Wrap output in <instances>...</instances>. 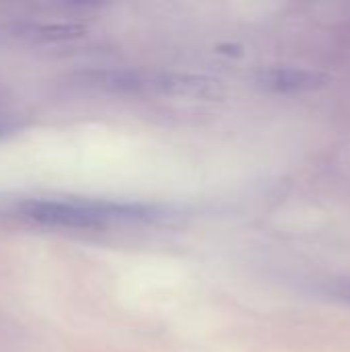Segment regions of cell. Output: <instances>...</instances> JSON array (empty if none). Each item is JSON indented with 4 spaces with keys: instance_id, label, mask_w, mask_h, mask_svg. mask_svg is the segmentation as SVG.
Listing matches in <instances>:
<instances>
[{
    "instance_id": "obj_1",
    "label": "cell",
    "mask_w": 350,
    "mask_h": 352,
    "mask_svg": "<svg viewBox=\"0 0 350 352\" xmlns=\"http://www.w3.org/2000/svg\"><path fill=\"white\" fill-rule=\"evenodd\" d=\"M19 210L37 225L64 229H99L113 223L153 221L161 217V210L153 204L87 198H37L23 202Z\"/></svg>"
},
{
    "instance_id": "obj_2",
    "label": "cell",
    "mask_w": 350,
    "mask_h": 352,
    "mask_svg": "<svg viewBox=\"0 0 350 352\" xmlns=\"http://www.w3.org/2000/svg\"><path fill=\"white\" fill-rule=\"evenodd\" d=\"M72 85L122 95H192L202 93L208 82L194 76L171 74V72H149L136 68H91L72 74Z\"/></svg>"
},
{
    "instance_id": "obj_3",
    "label": "cell",
    "mask_w": 350,
    "mask_h": 352,
    "mask_svg": "<svg viewBox=\"0 0 350 352\" xmlns=\"http://www.w3.org/2000/svg\"><path fill=\"white\" fill-rule=\"evenodd\" d=\"M328 76L305 68H272L260 74V85L276 93H305L326 87Z\"/></svg>"
},
{
    "instance_id": "obj_4",
    "label": "cell",
    "mask_w": 350,
    "mask_h": 352,
    "mask_svg": "<svg viewBox=\"0 0 350 352\" xmlns=\"http://www.w3.org/2000/svg\"><path fill=\"white\" fill-rule=\"evenodd\" d=\"M328 293H330L332 297L340 299V301H347V303H350V278L336 280V283L328 289Z\"/></svg>"
}]
</instances>
